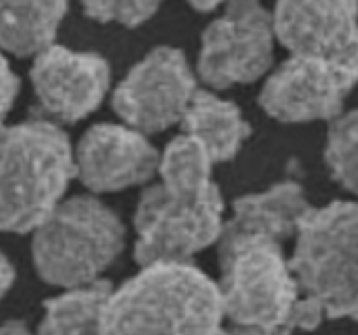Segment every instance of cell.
Returning <instances> with one entry per match:
<instances>
[{"mask_svg":"<svg viewBox=\"0 0 358 335\" xmlns=\"http://www.w3.org/2000/svg\"><path fill=\"white\" fill-rule=\"evenodd\" d=\"M161 152L149 136L122 122H98L73 145L76 178L93 194L126 191L154 180Z\"/></svg>","mask_w":358,"mask_h":335,"instance_id":"11","label":"cell"},{"mask_svg":"<svg viewBox=\"0 0 358 335\" xmlns=\"http://www.w3.org/2000/svg\"><path fill=\"white\" fill-rule=\"evenodd\" d=\"M212 173L213 164L187 136H175L164 147L157 181L143 188L133 216V258L140 267L191 262L199 251L217 244L226 209Z\"/></svg>","mask_w":358,"mask_h":335,"instance_id":"1","label":"cell"},{"mask_svg":"<svg viewBox=\"0 0 358 335\" xmlns=\"http://www.w3.org/2000/svg\"><path fill=\"white\" fill-rule=\"evenodd\" d=\"M76 178L73 143L44 117L0 128V230L34 232Z\"/></svg>","mask_w":358,"mask_h":335,"instance_id":"3","label":"cell"},{"mask_svg":"<svg viewBox=\"0 0 358 335\" xmlns=\"http://www.w3.org/2000/svg\"><path fill=\"white\" fill-rule=\"evenodd\" d=\"M198 87L185 52L173 45H157L114 87L112 108L122 124L150 136L180 124Z\"/></svg>","mask_w":358,"mask_h":335,"instance_id":"8","label":"cell"},{"mask_svg":"<svg viewBox=\"0 0 358 335\" xmlns=\"http://www.w3.org/2000/svg\"><path fill=\"white\" fill-rule=\"evenodd\" d=\"M324 157L332 178L350 194H355L358 185V114L355 108H346L329 121Z\"/></svg>","mask_w":358,"mask_h":335,"instance_id":"17","label":"cell"},{"mask_svg":"<svg viewBox=\"0 0 358 335\" xmlns=\"http://www.w3.org/2000/svg\"><path fill=\"white\" fill-rule=\"evenodd\" d=\"M219 335H276V334L257 330V328H245V327H234V325H229V327L220 328Z\"/></svg>","mask_w":358,"mask_h":335,"instance_id":"22","label":"cell"},{"mask_svg":"<svg viewBox=\"0 0 358 335\" xmlns=\"http://www.w3.org/2000/svg\"><path fill=\"white\" fill-rule=\"evenodd\" d=\"M311 208L313 204L308 201L303 185L294 180L241 195L233 202V215L224 220L217 246L240 239H268L283 244L294 239Z\"/></svg>","mask_w":358,"mask_h":335,"instance_id":"13","label":"cell"},{"mask_svg":"<svg viewBox=\"0 0 358 335\" xmlns=\"http://www.w3.org/2000/svg\"><path fill=\"white\" fill-rule=\"evenodd\" d=\"M17 93H20V77L14 73L7 56L0 52V128L13 108Z\"/></svg>","mask_w":358,"mask_h":335,"instance_id":"19","label":"cell"},{"mask_svg":"<svg viewBox=\"0 0 358 335\" xmlns=\"http://www.w3.org/2000/svg\"><path fill=\"white\" fill-rule=\"evenodd\" d=\"M121 216L91 194L65 198L31 232V260L44 283L70 290L91 285L122 253Z\"/></svg>","mask_w":358,"mask_h":335,"instance_id":"4","label":"cell"},{"mask_svg":"<svg viewBox=\"0 0 358 335\" xmlns=\"http://www.w3.org/2000/svg\"><path fill=\"white\" fill-rule=\"evenodd\" d=\"M16 281V269L6 253L0 250V300L10 292Z\"/></svg>","mask_w":358,"mask_h":335,"instance_id":"20","label":"cell"},{"mask_svg":"<svg viewBox=\"0 0 358 335\" xmlns=\"http://www.w3.org/2000/svg\"><path fill=\"white\" fill-rule=\"evenodd\" d=\"M30 82L44 119L73 124L100 107L110 89L112 70L98 52L55 44L34 58Z\"/></svg>","mask_w":358,"mask_h":335,"instance_id":"10","label":"cell"},{"mask_svg":"<svg viewBox=\"0 0 358 335\" xmlns=\"http://www.w3.org/2000/svg\"><path fill=\"white\" fill-rule=\"evenodd\" d=\"M159 2H140V0H101V2L80 3L87 20L98 23H115L126 28H138L152 20L159 10Z\"/></svg>","mask_w":358,"mask_h":335,"instance_id":"18","label":"cell"},{"mask_svg":"<svg viewBox=\"0 0 358 335\" xmlns=\"http://www.w3.org/2000/svg\"><path fill=\"white\" fill-rule=\"evenodd\" d=\"M222 321L217 281L192 262H164L112 288L101 335H219Z\"/></svg>","mask_w":358,"mask_h":335,"instance_id":"2","label":"cell"},{"mask_svg":"<svg viewBox=\"0 0 358 335\" xmlns=\"http://www.w3.org/2000/svg\"><path fill=\"white\" fill-rule=\"evenodd\" d=\"M66 13V2H0V52L16 58H37L45 49L56 44V37Z\"/></svg>","mask_w":358,"mask_h":335,"instance_id":"15","label":"cell"},{"mask_svg":"<svg viewBox=\"0 0 358 335\" xmlns=\"http://www.w3.org/2000/svg\"><path fill=\"white\" fill-rule=\"evenodd\" d=\"M112 288L114 285L101 278L48 299L37 335H101L105 306Z\"/></svg>","mask_w":358,"mask_h":335,"instance_id":"16","label":"cell"},{"mask_svg":"<svg viewBox=\"0 0 358 335\" xmlns=\"http://www.w3.org/2000/svg\"><path fill=\"white\" fill-rule=\"evenodd\" d=\"M217 283L224 320L234 327L292 335L290 318L299 300L283 244L240 239L217 246Z\"/></svg>","mask_w":358,"mask_h":335,"instance_id":"6","label":"cell"},{"mask_svg":"<svg viewBox=\"0 0 358 335\" xmlns=\"http://www.w3.org/2000/svg\"><path fill=\"white\" fill-rule=\"evenodd\" d=\"M358 211L355 201L313 206L294 236L289 269L301 299L325 320H355L358 311Z\"/></svg>","mask_w":358,"mask_h":335,"instance_id":"5","label":"cell"},{"mask_svg":"<svg viewBox=\"0 0 358 335\" xmlns=\"http://www.w3.org/2000/svg\"><path fill=\"white\" fill-rule=\"evenodd\" d=\"M275 44L268 7L255 0L222 3L203 30L194 73L215 93L252 84L271 72Z\"/></svg>","mask_w":358,"mask_h":335,"instance_id":"7","label":"cell"},{"mask_svg":"<svg viewBox=\"0 0 358 335\" xmlns=\"http://www.w3.org/2000/svg\"><path fill=\"white\" fill-rule=\"evenodd\" d=\"M180 128L182 135L201 147L213 166L234 159L252 133L250 122L234 101L201 87L189 101Z\"/></svg>","mask_w":358,"mask_h":335,"instance_id":"14","label":"cell"},{"mask_svg":"<svg viewBox=\"0 0 358 335\" xmlns=\"http://www.w3.org/2000/svg\"><path fill=\"white\" fill-rule=\"evenodd\" d=\"M191 9H194L199 14H213L215 10H220L222 3L220 2H191L189 3Z\"/></svg>","mask_w":358,"mask_h":335,"instance_id":"23","label":"cell"},{"mask_svg":"<svg viewBox=\"0 0 358 335\" xmlns=\"http://www.w3.org/2000/svg\"><path fill=\"white\" fill-rule=\"evenodd\" d=\"M358 68L324 59L289 56L266 75L259 105L287 124L332 121L346 110Z\"/></svg>","mask_w":358,"mask_h":335,"instance_id":"9","label":"cell"},{"mask_svg":"<svg viewBox=\"0 0 358 335\" xmlns=\"http://www.w3.org/2000/svg\"><path fill=\"white\" fill-rule=\"evenodd\" d=\"M0 335H37V332L30 330L21 320H7L0 325Z\"/></svg>","mask_w":358,"mask_h":335,"instance_id":"21","label":"cell"},{"mask_svg":"<svg viewBox=\"0 0 358 335\" xmlns=\"http://www.w3.org/2000/svg\"><path fill=\"white\" fill-rule=\"evenodd\" d=\"M276 42L290 56L358 68L357 3L352 0L278 2L271 10Z\"/></svg>","mask_w":358,"mask_h":335,"instance_id":"12","label":"cell"}]
</instances>
